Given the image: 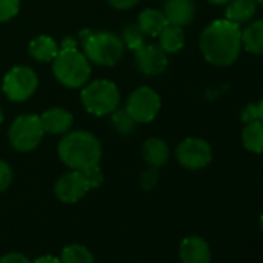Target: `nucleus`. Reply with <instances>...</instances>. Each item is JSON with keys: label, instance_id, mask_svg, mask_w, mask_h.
I'll return each instance as SVG.
<instances>
[{"label": "nucleus", "instance_id": "1", "mask_svg": "<svg viewBox=\"0 0 263 263\" xmlns=\"http://www.w3.org/2000/svg\"><path fill=\"white\" fill-rule=\"evenodd\" d=\"M241 47V28L228 19L212 22L203 30L200 37V50L204 59L217 67L234 64Z\"/></svg>", "mask_w": 263, "mask_h": 263}, {"label": "nucleus", "instance_id": "2", "mask_svg": "<svg viewBox=\"0 0 263 263\" xmlns=\"http://www.w3.org/2000/svg\"><path fill=\"white\" fill-rule=\"evenodd\" d=\"M58 152L65 166L79 172L99 166L102 157V149L98 138L82 130L68 134L59 143Z\"/></svg>", "mask_w": 263, "mask_h": 263}, {"label": "nucleus", "instance_id": "3", "mask_svg": "<svg viewBox=\"0 0 263 263\" xmlns=\"http://www.w3.org/2000/svg\"><path fill=\"white\" fill-rule=\"evenodd\" d=\"M90 71L91 68L87 56L78 51L71 41H67L64 48L58 51L53 59V73L56 79L68 88L82 87L88 81Z\"/></svg>", "mask_w": 263, "mask_h": 263}, {"label": "nucleus", "instance_id": "4", "mask_svg": "<svg viewBox=\"0 0 263 263\" xmlns=\"http://www.w3.org/2000/svg\"><path fill=\"white\" fill-rule=\"evenodd\" d=\"M82 44L84 51L88 61L98 64L111 67L115 65L124 54L125 45L121 41V37L102 31V33H82Z\"/></svg>", "mask_w": 263, "mask_h": 263}, {"label": "nucleus", "instance_id": "5", "mask_svg": "<svg viewBox=\"0 0 263 263\" xmlns=\"http://www.w3.org/2000/svg\"><path fill=\"white\" fill-rule=\"evenodd\" d=\"M81 98L88 113L104 116L113 113L118 108L119 90L110 81H95L82 90Z\"/></svg>", "mask_w": 263, "mask_h": 263}, {"label": "nucleus", "instance_id": "6", "mask_svg": "<svg viewBox=\"0 0 263 263\" xmlns=\"http://www.w3.org/2000/svg\"><path fill=\"white\" fill-rule=\"evenodd\" d=\"M44 125L37 115H22L10 127V143L19 152L34 151L44 138Z\"/></svg>", "mask_w": 263, "mask_h": 263}, {"label": "nucleus", "instance_id": "7", "mask_svg": "<svg viewBox=\"0 0 263 263\" xmlns=\"http://www.w3.org/2000/svg\"><path fill=\"white\" fill-rule=\"evenodd\" d=\"M39 84L37 74L30 67H14L4 78L5 95L16 102L27 101L36 91Z\"/></svg>", "mask_w": 263, "mask_h": 263}, {"label": "nucleus", "instance_id": "8", "mask_svg": "<svg viewBox=\"0 0 263 263\" xmlns=\"http://www.w3.org/2000/svg\"><path fill=\"white\" fill-rule=\"evenodd\" d=\"M160 107L161 99L158 93L151 87H141L128 96L125 110L137 122H151L158 115Z\"/></svg>", "mask_w": 263, "mask_h": 263}, {"label": "nucleus", "instance_id": "9", "mask_svg": "<svg viewBox=\"0 0 263 263\" xmlns=\"http://www.w3.org/2000/svg\"><path fill=\"white\" fill-rule=\"evenodd\" d=\"M177 160L186 169H203L212 161V149L201 138H187L177 147Z\"/></svg>", "mask_w": 263, "mask_h": 263}, {"label": "nucleus", "instance_id": "10", "mask_svg": "<svg viewBox=\"0 0 263 263\" xmlns=\"http://www.w3.org/2000/svg\"><path fill=\"white\" fill-rule=\"evenodd\" d=\"M91 189L88 180L85 178L84 172L71 171L65 175H62L54 186L56 197L64 203H76L81 198L87 195V192Z\"/></svg>", "mask_w": 263, "mask_h": 263}, {"label": "nucleus", "instance_id": "11", "mask_svg": "<svg viewBox=\"0 0 263 263\" xmlns=\"http://www.w3.org/2000/svg\"><path fill=\"white\" fill-rule=\"evenodd\" d=\"M137 65L147 76H157L167 67V53L160 45H141L135 50Z\"/></svg>", "mask_w": 263, "mask_h": 263}, {"label": "nucleus", "instance_id": "12", "mask_svg": "<svg viewBox=\"0 0 263 263\" xmlns=\"http://www.w3.org/2000/svg\"><path fill=\"white\" fill-rule=\"evenodd\" d=\"M212 254L209 243L198 235L186 237L180 245L181 263H211Z\"/></svg>", "mask_w": 263, "mask_h": 263}, {"label": "nucleus", "instance_id": "13", "mask_svg": "<svg viewBox=\"0 0 263 263\" xmlns=\"http://www.w3.org/2000/svg\"><path fill=\"white\" fill-rule=\"evenodd\" d=\"M195 14V5L192 0H166L164 16L169 25L184 27L192 22Z\"/></svg>", "mask_w": 263, "mask_h": 263}, {"label": "nucleus", "instance_id": "14", "mask_svg": "<svg viewBox=\"0 0 263 263\" xmlns=\"http://www.w3.org/2000/svg\"><path fill=\"white\" fill-rule=\"evenodd\" d=\"M41 121L44 125V130L53 135H61L71 127L73 124V116L70 111L54 107L41 115Z\"/></svg>", "mask_w": 263, "mask_h": 263}, {"label": "nucleus", "instance_id": "15", "mask_svg": "<svg viewBox=\"0 0 263 263\" xmlns=\"http://www.w3.org/2000/svg\"><path fill=\"white\" fill-rule=\"evenodd\" d=\"M143 158L144 161L154 167L158 169L161 166H164L169 160V147L167 144L160 140V138H151L143 144Z\"/></svg>", "mask_w": 263, "mask_h": 263}, {"label": "nucleus", "instance_id": "16", "mask_svg": "<svg viewBox=\"0 0 263 263\" xmlns=\"http://www.w3.org/2000/svg\"><path fill=\"white\" fill-rule=\"evenodd\" d=\"M167 25L169 24H167V19H166L164 13L160 11V10H154V8L144 10L138 17V27L143 30L144 34L152 36V37L160 36L161 31Z\"/></svg>", "mask_w": 263, "mask_h": 263}, {"label": "nucleus", "instance_id": "17", "mask_svg": "<svg viewBox=\"0 0 263 263\" xmlns=\"http://www.w3.org/2000/svg\"><path fill=\"white\" fill-rule=\"evenodd\" d=\"M226 5V19L237 25L252 19L257 10L255 0H229Z\"/></svg>", "mask_w": 263, "mask_h": 263}, {"label": "nucleus", "instance_id": "18", "mask_svg": "<svg viewBox=\"0 0 263 263\" xmlns=\"http://www.w3.org/2000/svg\"><path fill=\"white\" fill-rule=\"evenodd\" d=\"M241 45L251 54H263V19L252 22L241 31Z\"/></svg>", "mask_w": 263, "mask_h": 263}, {"label": "nucleus", "instance_id": "19", "mask_svg": "<svg viewBox=\"0 0 263 263\" xmlns=\"http://www.w3.org/2000/svg\"><path fill=\"white\" fill-rule=\"evenodd\" d=\"M243 147L251 154L263 152V122L260 119L248 122L241 134Z\"/></svg>", "mask_w": 263, "mask_h": 263}, {"label": "nucleus", "instance_id": "20", "mask_svg": "<svg viewBox=\"0 0 263 263\" xmlns=\"http://www.w3.org/2000/svg\"><path fill=\"white\" fill-rule=\"evenodd\" d=\"M58 44L48 36H37L30 42V54L36 61L50 62L58 54Z\"/></svg>", "mask_w": 263, "mask_h": 263}, {"label": "nucleus", "instance_id": "21", "mask_svg": "<svg viewBox=\"0 0 263 263\" xmlns=\"http://www.w3.org/2000/svg\"><path fill=\"white\" fill-rule=\"evenodd\" d=\"M160 47L166 53H177L184 47V33L181 27L167 25L160 34Z\"/></svg>", "mask_w": 263, "mask_h": 263}, {"label": "nucleus", "instance_id": "22", "mask_svg": "<svg viewBox=\"0 0 263 263\" xmlns=\"http://www.w3.org/2000/svg\"><path fill=\"white\" fill-rule=\"evenodd\" d=\"M59 258L62 263H95V257L91 251L79 243L65 246Z\"/></svg>", "mask_w": 263, "mask_h": 263}, {"label": "nucleus", "instance_id": "23", "mask_svg": "<svg viewBox=\"0 0 263 263\" xmlns=\"http://www.w3.org/2000/svg\"><path fill=\"white\" fill-rule=\"evenodd\" d=\"M144 33L138 25H127L122 30V36L121 41L124 42V45L130 50H138L141 45H144Z\"/></svg>", "mask_w": 263, "mask_h": 263}, {"label": "nucleus", "instance_id": "24", "mask_svg": "<svg viewBox=\"0 0 263 263\" xmlns=\"http://www.w3.org/2000/svg\"><path fill=\"white\" fill-rule=\"evenodd\" d=\"M111 124L119 134H130L135 128L137 121L127 113V110H115L111 113Z\"/></svg>", "mask_w": 263, "mask_h": 263}, {"label": "nucleus", "instance_id": "25", "mask_svg": "<svg viewBox=\"0 0 263 263\" xmlns=\"http://www.w3.org/2000/svg\"><path fill=\"white\" fill-rule=\"evenodd\" d=\"M21 8V0H0V22L13 19Z\"/></svg>", "mask_w": 263, "mask_h": 263}, {"label": "nucleus", "instance_id": "26", "mask_svg": "<svg viewBox=\"0 0 263 263\" xmlns=\"http://www.w3.org/2000/svg\"><path fill=\"white\" fill-rule=\"evenodd\" d=\"M13 181V171L8 163L0 160V192H4L10 187Z\"/></svg>", "mask_w": 263, "mask_h": 263}, {"label": "nucleus", "instance_id": "27", "mask_svg": "<svg viewBox=\"0 0 263 263\" xmlns=\"http://www.w3.org/2000/svg\"><path fill=\"white\" fill-rule=\"evenodd\" d=\"M82 172H84L85 178L88 180V183H90L91 189H95V187H98V186H101V184H102L104 175H102V172H101L99 166L90 167V169H87V171H82Z\"/></svg>", "mask_w": 263, "mask_h": 263}, {"label": "nucleus", "instance_id": "28", "mask_svg": "<svg viewBox=\"0 0 263 263\" xmlns=\"http://www.w3.org/2000/svg\"><path fill=\"white\" fill-rule=\"evenodd\" d=\"M240 118H241V121H243L245 124L252 122V121H257V119H258V108H257V104H248V105L241 110Z\"/></svg>", "mask_w": 263, "mask_h": 263}, {"label": "nucleus", "instance_id": "29", "mask_svg": "<svg viewBox=\"0 0 263 263\" xmlns=\"http://www.w3.org/2000/svg\"><path fill=\"white\" fill-rule=\"evenodd\" d=\"M0 263H33V261L22 252H8L0 257Z\"/></svg>", "mask_w": 263, "mask_h": 263}, {"label": "nucleus", "instance_id": "30", "mask_svg": "<svg viewBox=\"0 0 263 263\" xmlns=\"http://www.w3.org/2000/svg\"><path fill=\"white\" fill-rule=\"evenodd\" d=\"M157 180H158V174H157V171L152 167V169H149V171H146V172L143 174V177H141V184H143L144 189H152V187L155 186Z\"/></svg>", "mask_w": 263, "mask_h": 263}, {"label": "nucleus", "instance_id": "31", "mask_svg": "<svg viewBox=\"0 0 263 263\" xmlns=\"http://www.w3.org/2000/svg\"><path fill=\"white\" fill-rule=\"evenodd\" d=\"M108 2L116 10H128L132 7H135L140 0H108Z\"/></svg>", "mask_w": 263, "mask_h": 263}, {"label": "nucleus", "instance_id": "32", "mask_svg": "<svg viewBox=\"0 0 263 263\" xmlns=\"http://www.w3.org/2000/svg\"><path fill=\"white\" fill-rule=\"evenodd\" d=\"M33 263H62V261H61V258H58L54 255L45 254V255H41L39 258H36Z\"/></svg>", "mask_w": 263, "mask_h": 263}, {"label": "nucleus", "instance_id": "33", "mask_svg": "<svg viewBox=\"0 0 263 263\" xmlns=\"http://www.w3.org/2000/svg\"><path fill=\"white\" fill-rule=\"evenodd\" d=\"M257 108H258V119L263 122V99L257 104Z\"/></svg>", "mask_w": 263, "mask_h": 263}, {"label": "nucleus", "instance_id": "34", "mask_svg": "<svg viewBox=\"0 0 263 263\" xmlns=\"http://www.w3.org/2000/svg\"><path fill=\"white\" fill-rule=\"evenodd\" d=\"M208 2H211L212 5H226L229 0H208Z\"/></svg>", "mask_w": 263, "mask_h": 263}, {"label": "nucleus", "instance_id": "35", "mask_svg": "<svg viewBox=\"0 0 263 263\" xmlns=\"http://www.w3.org/2000/svg\"><path fill=\"white\" fill-rule=\"evenodd\" d=\"M2 121H4V111H2V108H0V124H2Z\"/></svg>", "mask_w": 263, "mask_h": 263}, {"label": "nucleus", "instance_id": "36", "mask_svg": "<svg viewBox=\"0 0 263 263\" xmlns=\"http://www.w3.org/2000/svg\"><path fill=\"white\" fill-rule=\"evenodd\" d=\"M260 228H261V231H263V214L260 215Z\"/></svg>", "mask_w": 263, "mask_h": 263}, {"label": "nucleus", "instance_id": "37", "mask_svg": "<svg viewBox=\"0 0 263 263\" xmlns=\"http://www.w3.org/2000/svg\"><path fill=\"white\" fill-rule=\"evenodd\" d=\"M255 2H257V4H258L260 7H263V0H255Z\"/></svg>", "mask_w": 263, "mask_h": 263}]
</instances>
